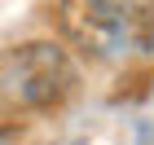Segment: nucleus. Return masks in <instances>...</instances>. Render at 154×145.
Here are the masks:
<instances>
[{
    "instance_id": "f257e3e1",
    "label": "nucleus",
    "mask_w": 154,
    "mask_h": 145,
    "mask_svg": "<svg viewBox=\"0 0 154 145\" xmlns=\"http://www.w3.org/2000/svg\"><path fill=\"white\" fill-rule=\"evenodd\" d=\"M75 62L53 40H26V44L0 53V92L13 106L53 110L75 92Z\"/></svg>"
},
{
    "instance_id": "f03ea898",
    "label": "nucleus",
    "mask_w": 154,
    "mask_h": 145,
    "mask_svg": "<svg viewBox=\"0 0 154 145\" xmlns=\"http://www.w3.org/2000/svg\"><path fill=\"white\" fill-rule=\"evenodd\" d=\"M57 31L93 62H115L132 48L128 0H57Z\"/></svg>"
}]
</instances>
